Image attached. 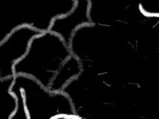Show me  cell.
<instances>
[{
  "instance_id": "obj_1",
  "label": "cell",
  "mask_w": 159,
  "mask_h": 119,
  "mask_svg": "<svg viewBox=\"0 0 159 119\" xmlns=\"http://www.w3.org/2000/svg\"><path fill=\"white\" fill-rule=\"evenodd\" d=\"M71 55L70 45L60 36L49 31L43 32L33 38L26 55L14 65V75L30 77L49 90Z\"/></svg>"
},
{
  "instance_id": "obj_2",
  "label": "cell",
  "mask_w": 159,
  "mask_h": 119,
  "mask_svg": "<svg viewBox=\"0 0 159 119\" xmlns=\"http://www.w3.org/2000/svg\"><path fill=\"white\" fill-rule=\"evenodd\" d=\"M14 83L23 94L24 107L29 119H55L60 116H73L75 112L70 97L64 91H52L29 76H15Z\"/></svg>"
},
{
  "instance_id": "obj_3",
  "label": "cell",
  "mask_w": 159,
  "mask_h": 119,
  "mask_svg": "<svg viewBox=\"0 0 159 119\" xmlns=\"http://www.w3.org/2000/svg\"><path fill=\"white\" fill-rule=\"evenodd\" d=\"M42 33L29 25H22L0 42V80L15 77L14 65L26 55L33 38Z\"/></svg>"
},
{
  "instance_id": "obj_4",
  "label": "cell",
  "mask_w": 159,
  "mask_h": 119,
  "mask_svg": "<svg viewBox=\"0 0 159 119\" xmlns=\"http://www.w3.org/2000/svg\"><path fill=\"white\" fill-rule=\"evenodd\" d=\"M90 5V1H76L71 11L53 20L49 32L58 34L70 45L78 28L92 24L89 17Z\"/></svg>"
},
{
  "instance_id": "obj_5",
  "label": "cell",
  "mask_w": 159,
  "mask_h": 119,
  "mask_svg": "<svg viewBox=\"0 0 159 119\" xmlns=\"http://www.w3.org/2000/svg\"><path fill=\"white\" fill-rule=\"evenodd\" d=\"M82 72V63L75 56L71 55L64 63L52 82L49 90L52 91H62L70 81L79 77Z\"/></svg>"
}]
</instances>
